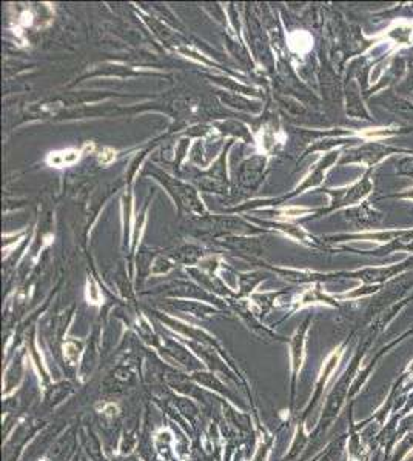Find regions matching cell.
I'll return each instance as SVG.
<instances>
[{
  "mask_svg": "<svg viewBox=\"0 0 413 461\" xmlns=\"http://www.w3.org/2000/svg\"><path fill=\"white\" fill-rule=\"evenodd\" d=\"M115 155H116V152L111 150V148H105V150H102L99 154V162L102 164H110L115 160Z\"/></svg>",
  "mask_w": 413,
  "mask_h": 461,
  "instance_id": "2",
  "label": "cell"
},
{
  "mask_svg": "<svg viewBox=\"0 0 413 461\" xmlns=\"http://www.w3.org/2000/svg\"><path fill=\"white\" fill-rule=\"evenodd\" d=\"M284 212H286V215H289V217H298L301 214H304L306 211L301 210V208H287V210Z\"/></svg>",
  "mask_w": 413,
  "mask_h": 461,
  "instance_id": "3",
  "label": "cell"
},
{
  "mask_svg": "<svg viewBox=\"0 0 413 461\" xmlns=\"http://www.w3.org/2000/svg\"><path fill=\"white\" fill-rule=\"evenodd\" d=\"M81 157V151L77 150H65V151H57V152H51L48 155L47 162L51 164V167L56 168H64V167H70V164H74Z\"/></svg>",
  "mask_w": 413,
  "mask_h": 461,
  "instance_id": "1",
  "label": "cell"
}]
</instances>
